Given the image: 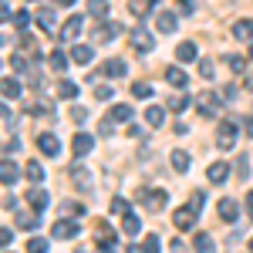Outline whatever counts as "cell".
Returning a JSON list of instances; mask_svg holds the SVG:
<instances>
[{
    "label": "cell",
    "mask_w": 253,
    "mask_h": 253,
    "mask_svg": "<svg viewBox=\"0 0 253 253\" xmlns=\"http://www.w3.org/2000/svg\"><path fill=\"white\" fill-rule=\"evenodd\" d=\"M138 230H142L138 216H132V213H125V216H122V233H125V236H138Z\"/></svg>",
    "instance_id": "cell-23"
},
{
    "label": "cell",
    "mask_w": 253,
    "mask_h": 253,
    "mask_svg": "<svg viewBox=\"0 0 253 253\" xmlns=\"http://www.w3.org/2000/svg\"><path fill=\"white\" fill-rule=\"evenodd\" d=\"M17 149H20V142H17V138H7V145H3V159H10L14 152H17Z\"/></svg>",
    "instance_id": "cell-44"
},
{
    "label": "cell",
    "mask_w": 253,
    "mask_h": 253,
    "mask_svg": "<svg viewBox=\"0 0 253 253\" xmlns=\"http://www.w3.org/2000/svg\"><path fill=\"white\" fill-rule=\"evenodd\" d=\"M88 10H91V17H105L108 14V0H88Z\"/></svg>",
    "instance_id": "cell-30"
},
{
    "label": "cell",
    "mask_w": 253,
    "mask_h": 253,
    "mask_svg": "<svg viewBox=\"0 0 253 253\" xmlns=\"http://www.w3.org/2000/svg\"><path fill=\"white\" fill-rule=\"evenodd\" d=\"M132 47H135V51H152V34H149L145 27H135V31H132Z\"/></svg>",
    "instance_id": "cell-12"
},
{
    "label": "cell",
    "mask_w": 253,
    "mask_h": 253,
    "mask_svg": "<svg viewBox=\"0 0 253 253\" xmlns=\"http://www.w3.org/2000/svg\"><path fill=\"white\" fill-rule=\"evenodd\" d=\"M166 81H169L172 88H186V81H189V78H186V71L175 64V68H169V71H166Z\"/></svg>",
    "instance_id": "cell-24"
},
{
    "label": "cell",
    "mask_w": 253,
    "mask_h": 253,
    "mask_svg": "<svg viewBox=\"0 0 253 253\" xmlns=\"http://www.w3.org/2000/svg\"><path fill=\"white\" fill-rule=\"evenodd\" d=\"M236 132H240V125H236L233 118H223L219 128H216V149H233L236 145Z\"/></svg>",
    "instance_id": "cell-1"
},
{
    "label": "cell",
    "mask_w": 253,
    "mask_h": 253,
    "mask_svg": "<svg viewBox=\"0 0 253 253\" xmlns=\"http://www.w3.org/2000/svg\"><path fill=\"white\" fill-rule=\"evenodd\" d=\"M91 145H95V138L84 135V132H78V135L71 138V152H75V156H88V152H91Z\"/></svg>",
    "instance_id": "cell-11"
},
{
    "label": "cell",
    "mask_w": 253,
    "mask_h": 253,
    "mask_svg": "<svg viewBox=\"0 0 253 253\" xmlns=\"http://www.w3.org/2000/svg\"><path fill=\"white\" fill-rule=\"evenodd\" d=\"M0 243H3V247H10V243H14V230H10V226H3V230H0Z\"/></svg>",
    "instance_id": "cell-46"
},
{
    "label": "cell",
    "mask_w": 253,
    "mask_h": 253,
    "mask_svg": "<svg viewBox=\"0 0 253 253\" xmlns=\"http://www.w3.org/2000/svg\"><path fill=\"white\" fill-rule=\"evenodd\" d=\"M233 38L236 41H250V44H253V20H247V17L236 20V24H233Z\"/></svg>",
    "instance_id": "cell-16"
},
{
    "label": "cell",
    "mask_w": 253,
    "mask_h": 253,
    "mask_svg": "<svg viewBox=\"0 0 253 253\" xmlns=\"http://www.w3.org/2000/svg\"><path fill=\"white\" fill-rule=\"evenodd\" d=\"M14 206H17V196L7 193V196H3V210H14Z\"/></svg>",
    "instance_id": "cell-50"
},
{
    "label": "cell",
    "mask_w": 253,
    "mask_h": 253,
    "mask_svg": "<svg viewBox=\"0 0 253 253\" xmlns=\"http://www.w3.org/2000/svg\"><path fill=\"white\" fill-rule=\"evenodd\" d=\"M58 98H64V101L78 98V84H75V81H61L58 84Z\"/></svg>",
    "instance_id": "cell-28"
},
{
    "label": "cell",
    "mask_w": 253,
    "mask_h": 253,
    "mask_svg": "<svg viewBox=\"0 0 253 253\" xmlns=\"http://www.w3.org/2000/svg\"><path fill=\"white\" fill-rule=\"evenodd\" d=\"M14 24H17L20 31H24V27L31 24V14H27V10H17V14H14Z\"/></svg>",
    "instance_id": "cell-42"
},
{
    "label": "cell",
    "mask_w": 253,
    "mask_h": 253,
    "mask_svg": "<svg viewBox=\"0 0 253 253\" xmlns=\"http://www.w3.org/2000/svg\"><path fill=\"white\" fill-rule=\"evenodd\" d=\"M125 68H128L125 61L112 58V61H105V64H101V71H98V75H105V78H122V75H125Z\"/></svg>",
    "instance_id": "cell-13"
},
{
    "label": "cell",
    "mask_w": 253,
    "mask_h": 253,
    "mask_svg": "<svg viewBox=\"0 0 253 253\" xmlns=\"http://www.w3.org/2000/svg\"><path fill=\"white\" fill-rule=\"evenodd\" d=\"M247 206H250V219H253V193L247 196Z\"/></svg>",
    "instance_id": "cell-55"
},
{
    "label": "cell",
    "mask_w": 253,
    "mask_h": 253,
    "mask_svg": "<svg viewBox=\"0 0 253 253\" xmlns=\"http://www.w3.org/2000/svg\"><path fill=\"white\" fill-rule=\"evenodd\" d=\"M166 199H169V196H166V189H152V193H145V199H142V203L149 206V213H162V210H166Z\"/></svg>",
    "instance_id": "cell-6"
},
{
    "label": "cell",
    "mask_w": 253,
    "mask_h": 253,
    "mask_svg": "<svg viewBox=\"0 0 253 253\" xmlns=\"http://www.w3.org/2000/svg\"><path fill=\"white\" fill-rule=\"evenodd\" d=\"M78 233H81L78 219H68V216H64V219H58V223H54V230H51V236H54V240H75Z\"/></svg>",
    "instance_id": "cell-2"
},
{
    "label": "cell",
    "mask_w": 253,
    "mask_h": 253,
    "mask_svg": "<svg viewBox=\"0 0 253 253\" xmlns=\"http://www.w3.org/2000/svg\"><path fill=\"white\" fill-rule=\"evenodd\" d=\"M3 122H7V125H14V112H10V105H3Z\"/></svg>",
    "instance_id": "cell-51"
},
{
    "label": "cell",
    "mask_w": 253,
    "mask_h": 253,
    "mask_svg": "<svg viewBox=\"0 0 253 253\" xmlns=\"http://www.w3.org/2000/svg\"><path fill=\"white\" fill-rule=\"evenodd\" d=\"M51 68H54V71H64V68H68V54H64V51H51Z\"/></svg>",
    "instance_id": "cell-34"
},
{
    "label": "cell",
    "mask_w": 253,
    "mask_h": 253,
    "mask_svg": "<svg viewBox=\"0 0 253 253\" xmlns=\"http://www.w3.org/2000/svg\"><path fill=\"white\" fill-rule=\"evenodd\" d=\"M199 115H206V118L219 115V98L213 91H203V98H199Z\"/></svg>",
    "instance_id": "cell-5"
},
{
    "label": "cell",
    "mask_w": 253,
    "mask_h": 253,
    "mask_svg": "<svg viewBox=\"0 0 253 253\" xmlns=\"http://www.w3.org/2000/svg\"><path fill=\"white\" fill-rule=\"evenodd\" d=\"M81 24H84L81 17H68V24L61 27V41H75L81 34Z\"/></svg>",
    "instance_id": "cell-18"
},
{
    "label": "cell",
    "mask_w": 253,
    "mask_h": 253,
    "mask_svg": "<svg viewBox=\"0 0 253 253\" xmlns=\"http://www.w3.org/2000/svg\"><path fill=\"white\" fill-rule=\"evenodd\" d=\"M213 75H216L213 64H210V61H199V78H203V81H213Z\"/></svg>",
    "instance_id": "cell-37"
},
{
    "label": "cell",
    "mask_w": 253,
    "mask_h": 253,
    "mask_svg": "<svg viewBox=\"0 0 253 253\" xmlns=\"http://www.w3.org/2000/svg\"><path fill=\"white\" fill-rule=\"evenodd\" d=\"M172 223H175V230L189 233V230L196 226V210H193V206H179V210H175V216H172Z\"/></svg>",
    "instance_id": "cell-3"
},
{
    "label": "cell",
    "mask_w": 253,
    "mask_h": 253,
    "mask_svg": "<svg viewBox=\"0 0 253 253\" xmlns=\"http://www.w3.org/2000/svg\"><path fill=\"white\" fill-rule=\"evenodd\" d=\"M125 253H145V247L142 243H132V247H125Z\"/></svg>",
    "instance_id": "cell-52"
},
{
    "label": "cell",
    "mask_w": 253,
    "mask_h": 253,
    "mask_svg": "<svg viewBox=\"0 0 253 253\" xmlns=\"http://www.w3.org/2000/svg\"><path fill=\"white\" fill-rule=\"evenodd\" d=\"M3 98H20V81L3 78Z\"/></svg>",
    "instance_id": "cell-32"
},
{
    "label": "cell",
    "mask_w": 253,
    "mask_h": 253,
    "mask_svg": "<svg viewBox=\"0 0 253 253\" xmlns=\"http://www.w3.org/2000/svg\"><path fill=\"white\" fill-rule=\"evenodd\" d=\"M71 122H75V125H84V122H88V112H84L81 105H75V108H71Z\"/></svg>",
    "instance_id": "cell-39"
},
{
    "label": "cell",
    "mask_w": 253,
    "mask_h": 253,
    "mask_svg": "<svg viewBox=\"0 0 253 253\" xmlns=\"http://www.w3.org/2000/svg\"><path fill=\"white\" fill-rule=\"evenodd\" d=\"M112 213H128V199H115V203H112Z\"/></svg>",
    "instance_id": "cell-47"
},
{
    "label": "cell",
    "mask_w": 253,
    "mask_h": 253,
    "mask_svg": "<svg viewBox=\"0 0 253 253\" xmlns=\"http://www.w3.org/2000/svg\"><path fill=\"white\" fill-rule=\"evenodd\" d=\"M250 253H253V236H250Z\"/></svg>",
    "instance_id": "cell-57"
},
{
    "label": "cell",
    "mask_w": 253,
    "mask_h": 253,
    "mask_svg": "<svg viewBox=\"0 0 253 253\" xmlns=\"http://www.w3.org/2000/svg\"><path fill=\"white\" fill-rule=\"evenodd\" d=\"M61 213H64V216H81V206H78V203H64Z\"/></svg>",
    "instance_id": "cell-45"
},
{
    "label": "cell",
    "mask_w": 253,
    "mask_h": 253,
    "mask_svg": "<svg viewBox=\"0 0 253 253\" xmlns=\"http://www.w3.org/2000/svg\"><path fill=\"white\" fill-rule=\"evenodd\" d=\"M7 253H14V250H7Z\"/></svg>",
    "instance_id": "cell-60"
},
{
    "label": "cell",
    "mask_w": 253,
    "mask_h": 253,
    "mask_svg": "<svg viewBox=\"0 0 253 253\" xmlns=\"http://www.w3.org/2000/svg\"><path fill=\"white\" fill-rule=\"evenodd\" d=\"M71 182H75V186H78V189H91V186H95V179H91V172H88V169H84V166H71Z\"/></svg>",
    "instance_id": "cell-7"
},
{
    "label": "cell",
    "mask_w": 253,
    "mask_h": 253,
    "mask_svg": "<svg viewBox=\"0 0 253 253\" xmlns=\"http://www.w3.org/2000/svg\"><path fill=\"white\" fill-rule=\"evenodd\" d=\"M250 61H253V44H250Z\"/></svg>",
    "instance_id": "cell-58"
},
{
    "label": "cell",
    "mask_w": 253,
    "mask_h": 253,
    "mask_svg": "<svg viewBox=\"0 0 253 253\" xmlns=\"http://www.w3.org/2000/svg\"><path fill=\"white\" fill-rule=\"evenodd\" d=\"M186 105H189V98H186V95H172V98H169V108H172V112H182Z\"/></svg>",
    "instance_id": "cell-38"
},
{
    "label": "cell",
    "mask_w": 253,
    "mask_h": 253,
    "mask_svg": "<svg viewBox=\"0 0 253 253\" xmlns=\"http://www.w3.org/2000/svg\"><path fill=\"white\" fill-rule=\"evenodd\" d=\"M247 135L253 138V118H250V122H247Z\"/></svg>",
    "instance_id": "cell-56"
},
{
    "label": "cell",
    "mask_w": 253,
    "mask_h": 253,
    "mask_svg": "<svg viewBox=\"0 0 253 253\" xmlns=\"http://www.w3.org/2000/svg\"><path fill=\"white\" fill-rule=\"evenodd\" d=\"M38 24L44 27V31H54V10L41 7V10H38Z\"/></svg>",
    "instance_id": "cell-29"
},
{
    "label": "cell",
    "mask_w": 253,
    "mask_h": 253,
    "mask_svg": "<svg viewBox=\"0 0 253 253\" xmlns=\"http://www.w3.org/2000/svg\"><path fill=\"white\" fill-rule=\"evenodd\" d=\"M38 149H41L47 159H54V156L61 152V142L51 135V132H38Z\"/></svg>",
    "instance_id": "cell-4"
},
{
    "label": "cell",
    "mask_w": 253,
    "mask_h": 253,
    "mask_svg": "<svg viewBox=\"0 0 253 253\" xmlns=\"http://www.w3.org/2000/svg\"><path fill=\"white\" fill-rule=\"evenodd\" d=\"M175 24H179V20H175L172 10H159V14H156V31H159V34H172Z\"/></svg>",
    "instance_id": "cell-8"
},
{
    "label": "cell",
    "mask_w": 253,
    "mask_h": 253,
    "mask_svg": "<svg viewBox=\"0 0 253 253\" xmlns=\"http://www.w3.org/2000/svg\"><path fill=\"white\" fill-rule=\"evenodd\" d=\"M118 34H122V24H115V20H105L101 27L95 31V38L101 41V44H108V41H115Z\"/></svg>",
    "instance_id": "cell-9"
},
{
    "label": "cell",
    "mask_w": 253,
    "mask_h": 253,
    "mask_svg": "<svg viewBox=\"0 0 253 253\" xmlns=\"http://www.w3.org/2000/svg\"><path fill=\"white\" fill-rule=\"evenodd\" d=\"M47 199H51V196L44 193L41 186H34V189L27 193V203H31V210H34V213H44V210H47Z\"/></svg>",
    "instance_id": "cell-10"
},
{
    "label": "cell",
    "mask_w": 253,
    "mask_h": 253,
    "mask_svg": "<svg viewBox=\"0 0 253 253\" xmlns=\"http://www.w3.org/2000/svg\"><path fill=\"white\" fill-rule=\"evenodd\" d=\"M206 175H210V182H213V186H219V182H226V175H230V166H226V162H213Z\"/></svg>",
    "instance_id": "cell-19"
},
{
    "label": "cell",
    "mask_w": 253,
    "mask_h": 253,
    "mask_svg": "<svg viewBox=\"0 0 253 253\" xmlns=\"http://www.w3.org/2000/svg\"><path fill=\"white\" fill-rule=\"evenodd\" d=\"M189 206H193L196 213H199V210L206 206V196H203V193H196V196H193V203H189Z\"/></svg>",
    "instance_id": "cell-48"
},
{
    "label": "cell",
    "mask_w": 253,
    "mask_h": 253,
    "mask_svg": "<svg viewBox=\"0 0 253 253\" xmlns=\"http://www.w3.org/2000/svg\"><path fill=\"white\" fill-rule=\"evenodd\" d=\"M27 253H47V240L44 236H31L27 240Z\"/></svg>",
    "instance_id": "cell-31"
},
{
    "label": "cell",
    "mask_w": 253,
    "mask_h": 253,
    "mask_svg": "<svg viewBox=\"0 0 253 253\" xmlns=\"http://www.w3.org/2000/svg\"><path fill=\"white\" fill-rule=\"evenodd\" d=\"M91 58H95V51H91L88 44H75V47H71V61H78V64H88Z\"/></svg>",
    "instance_id": "cell-21"
},
{
    "label": "cell",
    "mask_w": 253,
    "mask_h": 253,
    "mask_svg": "<svg viewBox=\"0 0 253 253\" xmlns=\"http://www.w3.org/2000/svg\"><path fill=\"white\" fill-rule=\"evenodd\" d=\"M0 179H3V186H14L20 179V169L10 162V159H3V166H0Z\"/></svg>",
    "instance_id": "cell-15"
},
{
    "label": "cell",
    "mask_w": 253,
    "mask_h": 253,
    "mask_svg": "<svg viewBox=\"0 0 253 253\" xmlns=\"http://www.w3.org/2000/svg\"><path fill=\"white\" fill-rule=\"evenodd\" d=\"M10 64H14V71H27V61L20 58V54H14V58H10Z\"/></svg>",
    "instance_id": "cell-49"
},
{
    "label": "cell",
    "mask_w": 253,
    "mask_h": 253,
    "mask_svg": "<svg viewBox=\"0 0 253 253\" xmlns=\"http://www.w3.org/2000/svg\"><path fill=\"white\" fill-rule=\"evenodd\" d=\"M169 162H172V169H175V172H186V169H189V152H182V149H172Z\"/></svg>",
    "instance_id": "cell-22"
},
{
    "label": "cell",
    "mask_w": 253,
    "mask_h": 253,
    "mask_svg": "<svg viewBox=\"0 0 253 253\" xmlns=\"http://www.w3.org/2000/svg\"><path fill=\"white\" fill-rule=\"evenodd\" d=\"M14 219H17L20 230H34V226H38V219H34L31 213H14Z\"/></svg>",
    "instance_id": "cell-33"
},
{
    "label": "cell",
    "mask_w": 253,
    "mask_h": 253,
    "mask_svg": "<svg viewBox=\"0 0 253 253\" xmlns=\"http://www.w3.org/2000/svg\"><path fill=\"white\" fill-rule=\"evenodd\" d=\"M95 98L98 101H112V88L108 84H95Z\"/></svg>",
    "instance_id": "cell-41"
},
{
    "label": "cell",
    "mask_w": 253,
    "mask_h": 253,
    "mask_svg": "<svg viewBox=\"0 0 253 253\" xmlns=\"http://www.w3.org/2000/svg\"><path fill=\"white\" fill-rule=\"evenodd\" d=\"M219 216H223L226 223H236V216H240V203H236V199H219Z\"/></svg>",
    "instance_id": "cell-14"
},
{
    "label": "cell",
    "mask_w": 253,
    "mask_h": 253,
    "mask_svg": "<svg viewBox=\"0 0 253 253\" xmlns=\"http://www.w3.org/2000/svg\"><path fill=\"white\" fill-rule=\"evenodd\" d=\"M95 233L101 236V243H112V230H108V223H105V219H98V223H95Z\"/></svg>",
    "instance_id": "cell-36"
},
{
    "label": "cell",
    "mask_w": 253,
    "mask_h": 253,
    "mask_svg": "<svg viewBox=\"0 0 253 253\" xmlns=\"http://www.w3.org/2000/svg\"><path fill=\"white\" fill-rule=\"evenodd\" d=\"M226 64H230V71H236V75H240V71L247 68V61H243V58H236V54H233V58H226Z\"/></svg>",
    "instance_id": "cell-43"
},
{
    "label": "cell",
    "mask_w": 253,
    "mask_h": 253,
    "mask_svg": "<svg viewBox=\"0 0 253 253\" xmlns=\"http://www.w3.org/2000/svg\"><path fill=\"white\" fill-rule=\"evenodd\" d=\"M175 61H182V64L196 61V44H193V41H182V44L175 47Z\"/></svg>",
    "instance_id": "cell-20"
},
{
    "label": "cell",
    "mask_w": 253,
    "mask_h": 253,
    "mask_svg": "<svg viewBox=\"0 0 253 253\" xmlns=\"http://www.w3.org/2000/svg\"><path fill=\"white\" fill-rule=\"evenodd\" d=\"M101 253H115V240L112 243H101Z\"/></svg>",
    "instance_id": "cell-53"
},
{
    "label": "cell",
    "mask_w": 253,
    "mask_h": 253,
    "mask_svg": "<svg viewBox=\"0 0 253 253\" xmlns=\"http://www.w3.org/2000/svg\"><path fill=\"white\" fill-rule=\"evenodd\" d=\"M24 175H27V179H31L34 186H41V182H44V166H41V162H27Z\"/></svg>",
    "instance_id": "cell-26"
},
{
    "label": "cell",
    "mask_w": 253,
    "mask_h": 253,
    "mask_svg": "<svg viewBox=\"0 0 253 253\" xmlns=\"http://www.w3.org/2000/svg\"><path fill=\"white\" fill-rule=\"evenodd\" d=\"M78 253H88V250H78Z\"/></svg>",
    "instance_id": "cell-59"
},
{
    "label": "cell",
    "mask_w": 253,
    "mask_h": 253,
    "mask_svg": "<svg viewBox=\"0 0 253 253\" xmlns=\"http://www.w3.org/2000/svg\"><path fill=\"white\" fill-rule=\"evenodd\" d=\"M112 122H132V105H115L112 112H108Z\"/></svg>",
    "instance_id": "cell-27"
},
{
    "label": "cell",
    "mask_w": 253,
    "mask_h": 253,
    "mask_svg": "<svg viewBox=\"0 0 253 253\" xmlns=\"http://www.w3.org/2000/svg\"><path fill=\"white\" fill-rule=\"evenodd\" d=\"M193 250H196V253H216V240H213L210 233H196Z\"/></svg>",
    "instance_id": "cell-17"
},
{
    "label": "cell",
    "mask_w": 253,
    "mask_h": 253,
    "mask_svg": "<svg viewBox=\"0 0 253 253\" xmlns=\"http://www.w3.org/2000/svg\"><path fill=\"white\" fill-rule=\"evenodd\" d=\"M58 7H75V0H54Z\"/></svg>",
    "instance_id": "cell-54"
},
{
    "label": "cell",
    "mask_w": 253,
    "mask_h": 253,
    "mask_svg": "<svg viewBox=\"0 0 253 253\" xmlns=\"http://www.w3.org/2000/svg\"><path fill=\"white\" fill-rule=\"evenodd\" d=\"M145 122H149V128H159V125L166 122V108H159V105L145 108Z\"/></svg>",
    "instance_id": "cell-25"
},
{
    "label": "cell",
    "mask_w": 253,
    "mask_h": 253,
    "mask_svg": "<svg viewBox=\"0 0 253 253\" xmlns=\"http://www.w3.org/2000/svg\"><path fill=\"white\" fill-rule=\"evenodd\" d=\"M132 95H135V98H152V84H145V81H135V84H132Z\"/></svg>",
    "instance_id": "cell-35"
},
{
    "label": "cell",
    "mask_w": 253,
    "mask_h": 253,
    "mask_svg": "<svg viewBox=\"0 0 253 253\" xmlns=\"http://www.w3.org/2000/svg\"><path fill=\"white\" fill-rule=\"evenodd\" d=\"M142 247H145V253H159V236L149 233L145 240H142Z\"/></svg>",
    "instance_id": "cell-40"
}]
</instances>
